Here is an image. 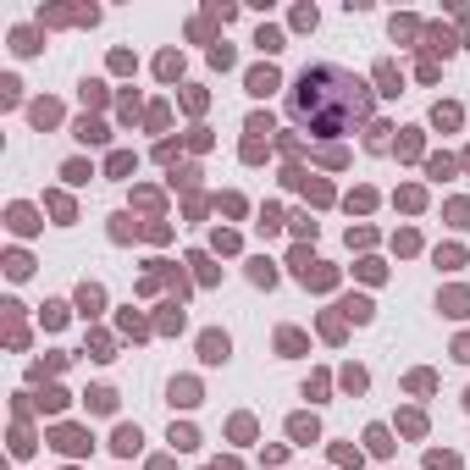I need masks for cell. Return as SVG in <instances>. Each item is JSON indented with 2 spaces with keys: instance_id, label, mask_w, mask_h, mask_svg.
Returning a JSON list of instances; mask_svg holds the SVG:
<instances>
[{
  "instance_id": "34",
  "label": "cell",
  "mask_w": 470,
  "mask_h": 470,
  "mask_svg": "<svg viewBox=\"0 0 470 470\" xmlns=\"http://www.w3.org/2000/svg\"><path fill=\"white\" fill-rule=\"evenodd\" d=\"M277 227H282V211L266 205V211H260V233H277Z\"/></svg>"
},
{
  "instance_id": "16",
  "label": "cell",
  "mask_w": 470,
  "mask_h": 470,
  "mask_svg": "<svg viewBox=\"0 0 470 470\" xmlns=\"http://www.w3.org/2000/svg\"><path fill=\"white\" fill-rule=\"evenodd\" d=\"M156 73H160L166 83H172V78H183V56H177V50H166V56L156 61Z\"/></svg>"
},
{
  "instance_id": "5",
  "label": "cell",
  "mask_w": 470,
  "mask_h": 470,
  "mask_svg": "<svg viewBox=\"0 0 470 470\" xmlns=\"http://www.w3.org/2000/svg\"><path fill=\"white\" fill-rule=\"evenodd\" d=\"M437 310H443V315H470V294H465V288H448V294L437 299Z\"/></svg>"
},
{
  "instance_id": "7",
  "label": "cell",
  "mask_w": 470,
  "mask_h": 470,
  "mask_svg": "<svg viewBox=\"0 0 470 470\" xmlns=\"http://www.w3.org/2000/svg\"><path fill=\"white\" fill-rule=\"evenodd\" d=\"M139 443H144V437H139V426H116V437H111V448H116V454H139Z\"/></svg>"
},
{
  "instance_id": "6",
  "label": "cell",
  "mask_w": 470,
  "mask_h": 470,
  "mask_svg": "<svg viewBox=\"0 0 470 470\" xmlns=\"http://www.w3.org/2000/svg\"><path fill=\"white\" fill-rule=\"evenodd\" d=\"M288 432H294V443H315V437H321L315 415H294V420H288Z\"/></svg>"
},
{
  "instance_id": "9",
  "label": "cell",
  "mask_w": 470,
  "mask_h": 470,
  "mask_svg": "<svg viewBox=\"0 0 470 470\" xmlns=\"http://www.w3.org/2000/svg\"><path fill=\"white\" fill-rule=\"evenodd\" d=\"M100 305H105V294H100L94 282H83V288H78V310L83 315H100Z\"/></svg>"
},
{
  "instance_id": "49",
  "label": "cell",
  "mask_w": 470,
  "mask_h": 470,
  "mask_svg": "<svg viewBox=\"0 0 470 470\" xmlns=\"http://www.w3.org/2000/svg\"><path fill=\"white\" fill-rule=\"evenodd\" d=\"M465 166H470V150H465Z\"/></svg>"
},
{
  "instance_id": "46",
  "label": "cell",
  "mask_w": 470,
  "mask_h": 470,
  "mask_svg": "<svg viewBox=\"0 0 470 470\" xmlns=\"http://www.w3.org/2000/svg\"><path fill=\"white\" fill-rule=\"evenodd\" d=\"M67 321V305H45V326H61Z\"/></svg>"
},
{
  "instance_id": "48",
  "label": "cell",
  "mask_w": 470,
  "mask_h": 470,
  "mask_svg": "<svg viewBox=\"0 0 470 470\" xmlns=\"http://www.w3.org/2000/svg\"><path fill=\"white\" fill-rule=\"evenodd\" d=\"M465 409H470V393H465Z\"/></svg>"
},
{
  "instance_id": "19",
  "label": "cell",
  "mask_w": 470,
  "mask_h": 470,
  "mask_svg": "<svg viewBox=\"0 0 470 470\" xmlns=\"http://www.w3.org/2000/svg\"><path fill=\"white\" fill-rule=\"evenodd\" d=\"M61 177H67V183H89V177H94V166H89V160H67V166H61Z\"/></svg>"
},
{
  "instance_id": "44",
  "label": "cell",
  "mask_w": 470,
  "mask_h": 470,
  "mask_svg": "<svg viewBox=\"0 0 470 470\" xmlns=\"http://www.w3.org/2000/svg\"><path fill=\"white\" fill-rule=\"evenodd\" d=\"M343 388L360 393V388H365V371H354V365H349V371H343Z\"/></svg>"
},
{
  "instance_id": "20",
  "label": "cell",
  "mask_w": 470,
  "mask_h": 470,
  "mask_svg": "<svg viewBox=\"0 0 470 470\" xmlns=\"http://www.w3.org/2000/svg\"><path fill=\"white\" fill-rule=\"evenodd\" d=\"M338 310L349 315V321H371V299H343Z\"/></svg>"
},
{
  "instance_id": "8",
  "label": "cell",
  "mask_w": 470,
  "mask_h": 470,
  "mask_svg": "<svg viewBox=\"0 0 470 470\" xmlns=\"http://www.w3.org/2000/svg\"><path fill=\"white\" fill-rule=\"evenodd\" d=\"M73 133H78L83 144H105V139H111V133H105V122H94V116H83V122L73 128Z\"/></svg>"
},
{
  "instance_id": "30",
  "label": "cell",
  "mask_w": 470,
  "mask_h": 470,
  "mask_svg": "<svg viewBox=\"0 0 470 470\" xmlns=\"http://www.w3.org/2000/svg\"><path fill=\"white\" fill-rule=\"evenodd\" d=\"M437 266H448V271H454V266H465V249H454V243H448V249H437Z\"/></svg>"
},
{
  "instance_id": "15",
  "label": "cell",
  "mask_w": 470,
  "mask_h": 470,
  "mask_svg": "<svg viewBox=\"0 0 470 470\" xmlns=\"http://www.w3.org/2000/svg\"><path fill=\"white\" fill-rule=\"evenodd\" d=\"M277 349H282V354H305V332L282 326V332H277Z\"/></svg>"
},
{
  "instance_id": "4",
  "label": "cell",
  "mask_w": 470,
  "mask_h": 470,
  "mask_svg": "<svg viewBox=\"0 0 470 470\" xmlns=\"http://www.w3.org/2000/svg\"><path fill=\"white\" fill-rule=\"evenodd\" d=\"M56 448H61V454H89V432H78V426H61V432H56Z\"/></svg>"
},
{
  "instance_id": "17",
  "label": "cell",
  "mask_w": 470,
  "mask_h": 470,
  "mask_svg": "<svg viewBox=\"0 0 470 470\" xmlns=\"http://www.w3.org/2000/svg\"><path fill=\"white\" fill-rule=\"evenodd\" d=\"M255 45H260L266 56H277V50H282V28H260V33H255Z\"/></svg>"
},
{
  "instance_id": "35",
  "label": "cell",
  "mask_w": 470,
  "mask_h": 470,
  "mask_svg": "<svg viewBox=\"0 0 470 470\" xmlns=\"http://www.w3.org/2000/svg\"><path fill=\"white\" fill-rule=\"evenodd\" d=\"M83 100H89V105H100V100H105V83L89 78V83H83Z\"/></svg>"
},
{
  "instance_id": "25",
  "label": "cell",
  "mask_w": 470,
  "mask_h": 470,
  "mask_svg": "<svg viewBox=\"0 0 470 470\" xmlns=\"http://www.w3.org/2000/svg\"><path fill=\"white\" fill-rule=\"evenodd\" d=\"M194 443H199V437H194V426H172V448H183V454H188Z\"/></svg>"
},
{
  "instance_id": "13",
  "label": "cell",
  "mask_w": 470,
  "mask_h": 470,
  "mask_svg": "<svg viewBox=\"0 0 470 470\" xmlns=\"http://www.w3.org/2000/svg\"><path fill=\"white\" fill-rule=\"evenodd\" d=\"M33 122H39V128H56V122H61V105H56V100H39V105H33Z\"/></svg>"
},
{
  "instance_id": "39",
  "label": "cell",
  "mask_w": 470,
  "mask_h": 470,
  "mask_svg": "<svg viewBox=\"0 0 470 470\" xmlns=\"http://www.w3.org/2000/svg\"><path fill=\"white\" fill-rule=\"evenodd\" d=\"M426 465L432 470H460V460H454V454H426Z\"/></svg>"
},
{
  "instance_id": "10",
  "label": "cell",
  "mask_w": 470,
  "mask_h": 470,
  "mask_svg": "<svg viewBox=\"0 0 470 470\" xmlns=\"http://www.w3.org/2000/svg\"><path fill=\"white\" fill-rule=\"evenodd\" d=\"M45 211H50V216H56L61 227L73 222V199H67V194H45Z\"/></svg>"
},
{
  "instance_id": "14",
  "label": "cell",
  "mask_w": 470,
  "mask_h": 470,
  "mask_svg": "<svg viewBox=\"0 0 470 470\" xmlns=\"http://www.w3.org/2000/svg\"><path fill=\"white\" fill-rule=\"evenodd\" d=\"M249 282L271 288V282H277V266H271V260H249Z\"/></svg>"
},
{
  "instance_id": "12",
  "label": "cell",
  "mask_w": 470,
  "mask_h": 470,
  "mask_svg": "<svg viewBox=\"0 0 470 470\" xmlns=\"http://www.w3.org/2000/svg\"><path fill=\"white\" fill-rule=\"evenodd\" d=\"M11 50H17V56H33V50H39V33H33V28H17V33H11Z\"/></svg>"
},
{
  "instance_id": "27",
  "label": "cell",
  "mask_w": 470,
  "mask_h": 470,
  "mask_svg": "<svg viewBox=\"0 0 470 470\" xmlns=\"http://www.w3.org/2000/svg\"><path fill=\"white\" fill-rule=\"evenodd\" d=\"M420 28H415V17H393V39H415Z\"/></svg>"
},
{
  "instance_id": "45",
  "label": "cell",
  "mask_w": 470,
  "mask_h": 470,
  "mask_svg": "<svg viewBox=\"0 0 470 470\" xmlns=\"http://www.w3.org/2000/svg\"><path fill=\"white\" fill-rule=\"evenodd\" d=\"M294 28H315V6H299V11H294Z\"/></svg>"
},
{
  "instance_id": "40",
  "label": "cell",
  "mask_w": 470,
  "mask_h": 470,
  "mask_svg": "<svg viewBox=\"0 0 470 470\" xmlns=\"http://www.w3.org/2000/svg\"><path fill=\"white\" fill-rule=\"evenodd\" d=\"M111 73H133V56L128 50H111Z\"/></svg>"
},
{
  "instance_id": "3",
  "label": "cell",
  "mask_w": 470,
  "mask_h": 470,
  "mask_svg": "<svg viewBox=\"0 0 470 470\" xmlns=\"http://www.w3.org/2000/svg\"><path fill=\"white\" fill-rule=\"evenodd\" d=\"M271 89H282V78H277V67L266 61V67H255V73H249V94H255V100H266Z\"/></svg>"
},
{
  "instance_id": "26",
  "label": "cell",
  "mask_w": 470,
  "mask_h": 470,
  "mask_svg": "<svg viewBox=\"0 0 470 470\" xmlns=\"http://www.w3.org/2000/svg\"><path fill=\"white\" fill-rule=\"evenodd\" d=\"M365 443H371V454H393V443H388V432H382V426H371V432H365Z\"/></svg>"
},
{
  "instance_id": "31",
  "label": "cell",
  "mask_w": 470,
  "mask_h": 470,
  "mask_svg": "<svg viewBox=\"0 0 470 470\" xmlns=\"http://www.w3.org/2000/svg\"><path fill=\"white\" fill-rule=\"evenodd\" d=\"M426 172H432V177H454V160H448V156H432V160H426Z\"/></svg>"
},
{
  "instance_id": "43",
  "label": "cell",
  "mask_w": 470,
  "mask_h": 470,
  "mask_svg": "<svg viewBox=\"0 0 470 470\" xmlns=\"http://www.w3.org/2000/svg\"><path fill=\"white\" fill-rule=\"evenodd\" d=\"M6 271H11V277H28L33 266H28V255H11V260H6Z\"/></svg>"
},
{
  "instance_id": "47",
  "label": "cell",
  "mask_w": 470,
  "mask_h": 470,
  "mask_svg": "<svg viewBox=\"0 0 470 470\" xmlns=\"http://www.w3.org/2000/svg\"><path fill=\"white\" fill-rule=\"evenodd\" d=\"M454 360H470V332L460 338V343H454Z\"/></svg>"
},
{
  "instance_id": "37",
  "label": "cell",
  "mask_w": 470,
  "mask_h": 470,
  "mask_svg": "<svg viewBox=\"0 0 470 470\" xmlns=\"http://www.w3.org/2000/svg\"><path fill=\"white\" fill-rule=\"evenodd\" d=\"M39 404H45V409H67V393H61V388H45Z\"/></svg>"
},
{
  "instance_id": "28",
  "label": "cell",
  "mask_w": 470,
  "mask_h": 470,
  "mask_svg": "<svg viewBox=\"0 0 470 470\" xmlns=\"http://www.w3.org/2000/svg\"><path fill=\"white\" fill-rule=\"evenodd\" d=\"M432 122H437V128H454V122H460V105H437Z\"/></svg>"
},
{
  "instance_id": "18",
  "label": "cell",
  "mask_w": 470,
  "mask_h": 470,
  "mask_svg": "<svg viewBox=\"0 0 470 470\" xmlns=\"http://www.w3.org/2000/svg\"><path fill=\"white\" fill-rule=\"evenodd\" d=\"M426 50H443V56H448V50H454V33H448V28H426Z\"/></svg>"
},
{
  "instance_id": "23",
  "label": "cell",
  "mask_w": 470,
  "mask_h": 470,
  "mask_svg": "<svg viewBox=\"0 0 470 470\" xmlns=\"http://www.w3.org/2000/svg\"><path fill=\"white\" fill-rule=\"evenodd\" d=\"M105 172H111V177H128V172H133V156H128V150H116V156L105 160Z\"/></svg>"
},
{
  "instance_id": "22",
  "label": "cell",
  "mask_w": 470,
  "mask_h": 470,
  "mask_svg": "<svg viewBox=\"0 0 470 470\" xmlns=\"http://www.w3.org/2000/svg\"><path fill=\"white\" fill-rule=\"evenodd\" d=\"M377 83H382V94H398V67L382 61V67H377Z\"/></svg>"
},
{
  "instance_id": "29",
  "label": "cell",
  "mask_w": 470,
  "mask_h": 470,
  "mask_svg": "<svg viewBox=\"0 0 470 470\" xmlns=\"http://www.w3.org/2000/svg\"><path fill=\"white\" fill-rule=\"evenodd\" d=\"M398 156H420V133H415V128H404V139H398Z\"/></svg>"
},
{
  "instance_id": "32",
  "label": "cell",
  "mask_w": 470,
  "mask_h": 470,
  "mask_svg": "<svg viewBox=\"0 0 470 470\" xmlns=\"http://www.w3.org/2000/svg\"><path fill=\"white\" fill-rule=\"evenodd\" d=\"M448 222H454V227H470V205H465V199L448 205Z\"/></svg>"
},
{
  "instance_id": "41",
  "label": "cell",
  "mask_w": 470,
  "mask_h": 470,
  "mask_svg": "<svg viewBox=\"0 0 470 470\" xmlns=\"http://www.w3.org/2000/svg\"><path fill=\"white\" fill-rule=\"evenodd\" d=\"M249 133H255V139H260V133H271V116H266V111H255V116H249Z\"/></svg>"
},
{
  "instance_id": "42",
  "label": "cell",
  "mask_w": 470,
  "mask_h": 470,
  "mask_svg": "<svg viewBox=\"0 0 470 470\" xmlns=\"http://www.w3.org/2000/svg\"><path fill=\"white\" fill-rule=\"evenodd\" d=\"M420 199H426L420 188H404V194H398V205H404V211H420Z\"/></svg>"
},
{
  "instance_id": "36",
  "label": "cell",
  "mask_w": 470,
  "mask_h": 470,
  "mask_svg": "<svg viewBox=\"0 0 470 470\" xmlns=\"http://www.w3.org/2000/svg\"><path fill=\"white\" fill-rule=\"evenodd\" d=\"M332 277H338L332 266H315V271H310V288H332Z\"/></svg>"
},
{
  "instance_id": "2",
  "label": "cell",
  "mask_w": 470,
  "mask_h": 470,
  "mask_svg": "<svg viewBox=\"0 0 470 470\" xmlns=\"http://www.w3.org/2000/svg\"><path fill=\"white\" fill-rule=\"evenodd\" d=\"M227 354H233L227 332H199V360H205V365H222Z\"/></svg>"
},
{
  "instance_id": "33",
  "label": "cell",
  "mask_w": 470,
  "mask_h": 470,
  "mask_svg": "<svg viewBox=\"0 0 470 470\" xmlns=\"http://www.w3.org/2000/svg\"><path fill=\"white\" fill-rule=\"evenodd\" d=\"M437 388V377H432V371H415V377H409V393H432Z\"/></svg>"
},
{
  "instance_id": "24",
  "label": "cell",
  "mask_w": 470,
  "mask_h": 470,
  "mask_svg": "<svg viewBox=\"0 0 470 470\" xmlns=\"http://www.w3.org/2000/svg\"><path fill=\"white\" fill-rule=\"evenodd\" d=\"M172 404H199V388L194 382H172Z\"/></svg>"
},
{
  "instance_id": "21",
  "label": "cell",
  "mask_w": 470,
  "mask_h": 470,
  "mask_svg": "<svg viewBox=\"0 0 470 470\" xmlns=\"http://www.w3.org/2000/svg\"><path fill=\"white\" fill-rule=\"evenodd\" d=\"M11 227H17V233H33L39 222H33V211H28V205H11Z\"/></svg>"
},
{
  "instance_id": "38",
  "label": "cell",
  "mask_w": 470,
  "mask_h": 470,
  "mask_svg": "<svg viewBox=\"0 0 470 470\" xmlns=\"http://www.w3.org/2000/svg\"><path fill=\"white\" fill-rule=\"evenodd\" d=\"M133 233H139V227H133L128 216H111V238H133Z\"/></svg>"
},
{
  "instance_id": "11",
  "label": "cell",
  "mask_w": 470,
  "mask_h": 470,
  "mask_svg": "<svg viewBox=\"0 0 470 470\" xmlns=\"http://www.w3.org/2000/svg\"><path fill=\"white\" fill-rule=\"evenodd\" d=\"M89 409H94V415H111V409H116V393L111 388H89Z\"/></svg>"
},
{
  "instance_id": "1",
  "label": "cell",
  "mask_w": 470,
  "mask_h": 470,
  "mask_svg": "<svg viewBox=\"0 0 470 470\" xmlns=\"http://www.w3.org/2000/svg\"><path fill=\"white\" fill-rule=\"evenodd\" d=\"M371 105H377V94L354 78V73L332 67V61L305 67L299 83H294V94H288V111L310 128L315 139H338V133H349L354 122L371 116Z\"/></svg>"
}]
</instances>
